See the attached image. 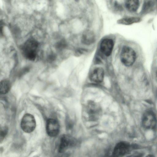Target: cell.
Here are the masks:
<instances>
[{
	"label": "cell",
	"instance_id": "6da1fadb",
	"mask_svg": "<svg viewBox=\"0 0 157 157\" xmlns=\"http://www.w3.org/2000/svg\"><path fill=\"white\" fill-rule=\"evenodd\" d=\"M38 45V43L36 40L32 38H29L21 47L23 55L30 60H35L36 56Z\"/></svg>",
	"mask_w": 157,
	"mask_h": 157
},
{
	"label": "cell",
	"instance_id": "7a4b0ae2",
	"mask_svg": "<svg viewBox=\"0 0 157 157\" xmlns=\"http://www.w3.org/2000/svg\"><path fill=\"white\" fill-rule=\"evenodd\" d=\"M77 144V141L75 138L69 135H63L60 138L58 151L63 153L68 149L75 147Z\"/></svg>",
	"mask_w": 157,
	"mask_h": 157
},
{
	"label": "cell",
	"instance_id": "3957f363",
	"mask_svg": "<svg viewBox=\"0 0 157 157\" xmlns=\"http://www.w3.org/2000/svg\"><path fill=\"white\" fill-rule=\"evenodd\" d=\"M136 58V52L132 48L126 46L123 48L121 54V59L124 65L126 66L132 65Z\"/></svg>",
	"mask_w": 157,
	"mask_h": 157
},
{
	"label": "cell",
	"instance_id": "277c9868",
	"mask_svg": "<svg viewBox=\"0 0 157 157\" xmlns=\"http://www.w3.org/2000/svg\"><path fill=\"white\" fill-rule=\"evenodd\" d=\"M143 127L148 129H155L156 127V115L153 111H146L143 114L142 118Z\"/></svg>",
	"mask_w": 157,
	"mask_h": 157
},
{
	"label": "cell",
	"instance_id": "5b68a950",
	"mask_svg": "<svg viewBox=\"0 0 157 157\" xmlns=\"http://www.w3.org/2000/svg\"><path fill=\"white\" fill-rule=\"evenodd\" d=\"M21 125L22 129L24 132H32L36 126V122L34 117L30 114H25L22 119Z\"/></svg>",
	"mask_w": 157,
	"mask_h": 157
},
{
	"label": "cell",
	"instance_id": "8992f818",
	"mask_svg": "<svg viewBox=\"0 0 157 157\" xmlns=\"http://www.w3.org/2000/svg\"><path fill=\"white\" fill-rule=\"evenodd\" d=\"M59 125L55 119L49 118L46 122V130L47 134L51 137L56 136L59 131Z\"/></svg>",
	"mask_w": 157,
	"mask_h": 157
},
{
	"label": "cell",
	"instance_id": "52a82bcc",
	"mask_svg": "<svg viewBox=\"0 0 157 157\" xmlns=\"http://www.w3.org/2000/svg\"><path fill=\"white\" fill-rule=\"evenodd\" d=\"M130 148V144L125 142H121L117 144L113 149L112 155L113 156H122L127 154Z\"/></svg>",
	"mask_w": 157,
	"mask_h": 157
},
{
	"label": "cell",
	"instance_id": "ba28073f",
	"mask_svg": "<svg viewBox=\"0 0 157 157\" xmlns=\"http://www.w3.org/2000/svg\"><path fill=\"white\" fill-rule=\"evenodd\" d=\"M114 43L113 40L109 39L103 40L100 44L101 52L106 56H110L113 51Z\"/></svg>",
	"mask_w": 157,
	"mask_h": 157
},
{
	"label": "cell",
	"instance_id": "9c48e42d",
	"mask_svg": "<svg viewBox=\"0 0 157 157\" xmlns=\"http://www.w3.org/2000/svg\"><path fill=\"white\" fill-rule=\"evenodd\" d=\"M104 75L103 69L101 67H97L91 72L90 76V79L94 82L100 83L103 80Z\"/></svg>",
	"mask_w": 157,
	"mask_h": 157
},
{
	"label": "cell",
	"instance_id": "30bf717a",
	"mask_svg": "<svg viewBox=\"0 0 157 157\" xmlns=\"http://www.w3.org/2000/svg\"><path fill=\"white\" fill-rule=\"evenodd\" d=\"M95 36L93 32L89 30L85 31L83 33L81 41L82 43L86 45H90L95 41Z\"/></svg>",
	"mask_w": 157,
	"mask_h": 157
},
{
	"label": "cell",
	"instance_id": "8fae6325",
	"mask_svg": "<svg viewBox=\"0 0 157 157\" xmlns=\"http://www.w3.org/2000/svg\"><path fill=\"white\" fill-rule=\"evenodd\" d=\"M88 113L90 118L92 120H96L99 117L100 109L98 107L95 103H91L88 105Z\"/></svg>",
	"mask_w": 157,
	"mask_h": 157
},
{
	"label": "cell",
	"instance_id": "7c38bea8",
	"mask_svg": "<svg viewBox=\"0 0 157 157\" xmlns=\"http://www.w3.org/2000/svg\"><path fill=\"white\" fill-rule=\"evenodd\" d=\"M139 6V0H127L125 3V6L127 9L132 12L136 11Z\"/></svg>",
	"mask_w": 157,
	"mask_h": 157
},
{
	"label": "cell",
	"instance_id": "4fadbf2b",
	"mask_svg": "<svg viewBox=\"0 0 157 157\" xmlns=\"http://www.w3.org/2000/svg\"><path fill=\"white\" fill-rule=\"evenodd\" d=\"M140 20L139 17H132L122 18L118 20L117 22L118 24L128 25L139 22Z\"/></svg>",
	"mask_w": 157,
	"mask_h": 157
},
{
	"label": "cell",
	"instance_id": "5bb4252c",
	"mask_svg": "<svg viewBox=\"0 0 157 157\" xmlns=\"http://www.w3.org/2000/svg\"><path fill=\"white\" fill-rule=\"evenodd\" d=\"M11 84L9 81L4 80L0 82V94H5L9 91Z\"/></svg>",
	"mask_w": 157,
	"mask_h": 157
},
{
	"label": "cell",
	"instance_id": "9a60e30c",
	"mask_svg": "<svg viewBox=\"0 0 157 157\" xmlns=\"http://www.w3.org/2000/svg\"><path fill=\"white\" fill-rule=\"evenodd\" d=\"M154 4L155 2L152 0H150L145 2L143 7V12L145 13L149 11L153 8Z\"/></svg>",
	"mask_w": 157,
	"mask_h": 157
},
{
	"label": "cell",
	"instance_id": "2e32d148",
	"mask_svg": "<svg viewBox=\"0 0 157 157\" xmlns=\"http://www.w3.org/2000/svg\"><path fill=\"white\" fill-rule=\"evenodd\" d=\"M8 131L7 127L0 126V142L4 140L7 134Z\"/></svg>",
	"mask_w": 157,
	"mask_h": 157
},
{
	"label": "cell",
	"instance_id": "e0dca14e",
	"mask_svg": "<svg viewBox=\"0 0 157 157\" xmlns=\"http://www.w3.org/2000/svg\"><path fill=\"white\" fill-rule=\"evenodd\" d=\"M66 46V42L65 40L63 39L58 42L56 44V48L59 50L63 49L65 48Z\"/></svg>",
	"mask_w": 157,
	"mask_h": 157
},
{
	"label": "cell",
	"instance_id": "ac0fdd59",
	"mask_svg": "<svg viewBox=\"0 0 157 157\" xmlns=\"http://www.w3.org/2000/svg\"><path fill=\"white\" fill-rule=\"evenodd\" d=\"M55 55L53 54H51L48 56V59L49 61H52L55 60Z\"/></svg>",
	"mask_w": 157,
	"mask_h": 157
},
{
	"label": "cell",
	"instance_id": "d6986e66",
	"mask_svg": "<svg viewBox=\"0 0 157 157\" xmlns=\"http://www.w3.org/2000/svg\"><path fill=\"white\" fill-rule=\"evenodd\" d=\"M114 5L115 7L117 10H122V6L117 2H115Z\"/></svg>",
	"mask_w": 157,
	"mask_h": 157
}]
</instances>
